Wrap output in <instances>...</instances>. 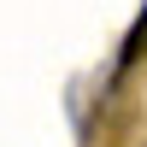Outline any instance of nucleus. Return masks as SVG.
Returning <instances> with one entry per match:
<instances>
[{"label":"nucleus","mask_w":147,"mask_h":147,"mask_svg":"<svg viewBox=\"0 0 147 147\" xmlns=\"http://www.w3.org/2000/svg\"><path fill=\"white\" fill-rule=\"evenodd\" d=\"M147 59V0H141V12H136V24L124 30V41H118V71H129V65H141Z\"/></svg>","instance_id":"1"}]
</instances>
